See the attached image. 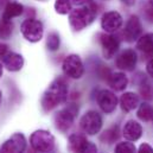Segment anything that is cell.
I'll use <instances>...</instances> for the list:
<instances>
[{
	"instance_id": "cell-17",
	"label": "cell",
	"mask_w": 153,
	"mask_h": 153,
	"mask_svg": "<svg viewBox=\"0 0 153 153\" xmlns=\"http://www.w3.org/2000/svg\"><path fill=\"white\" fill-rule=\"evenodd\" d=\"M121 109L125 112H131L139 105V97L134 93H125L120 99Z\"/></svg>"
},
{
	"instance_id": "cell-18",
	"label": "cell",
	"mask_w": 153,
	"mask_h": 153,
	"mask_svg": "<svg viewBox=\"0 0 153 153\" xmlns=\"http://www.w3.org/2000/svg\"><path fill=\"white\" fill-rule=\"evenodd\" d=\"M23 5L19 2H7V5L5 6L4 10V14H2V19L5 20H11L18 16H20L23 13Z\"/></svg>"
},
{
	"instance_id": "cell-22",
	"label": "cell",
	"mask_w": 153,
	"mask_h": 153,
	"mask_svg": "<svg viewBox=\"0 0 153 153\" xmlns=\"http://www.w3.org/2000/svg\"><path fill=\"white\" fill-rule=\"evenodd\" d=\"M13 31V24L11 20L0 19V38L7 39L12 35Z\"/></svg>"
},
{
	"instance_id": "cell-8",
	"label": "cell",
	"mask_w": 153,
	"mask_h": 153,
	"mask_svg": "<svg viewBox=\"0 0 153 153\" xmlns=\"http://www.w3.org/2000/svg\"><path fill=\"white\" fill-rule=\"evenodd\" d=\"M26 149V140L22 133L13 134L8 140L4 143L0 153H24Z\"/></svg>"
},
{
	"instance_id": "cell-35",
	"label": "cell",
	"mask_w": 153,
	"mask_h": 153,
	"mask_svg": "<svg viewBox=\"0 0 153 153\" xmlns=\"http://www.w3.org/2000/svg\"><path fill=\"white\" fill-rule=\"evenodd\" d=\"M0 103H1V91H0Z\"/></svg>"
},
{
	"instance_id": "cell-13",
	"label": "cell",
	"mask_w": 153,
	"mask_h": 153,
	"mask_svg": "<svg viewBox=\"0 0 153 153\" xmlns=\"http://www.w3.org/2000/svg\"><path fill=\"white\" fill-rule=\"evenodd\" d=\"M123 35L128 42H133L139 38V36L141 35V23L137 16H132L128 19Z\"/></svg>"
},
{
	"instance_id": "cell-27",
	"label": "cell",
	"mask_w": 153,
	"mask_h": 153,
	"mask_svg": "<svg viewBox=\"0 0 153 153\" xmlns=\"http://www.w3.org/2000/svg\"><path fill=\"white\" fill-rule=\"evenodd\" d=\"M144 13L149 22H153V0H149L144 6Z\"/></svg>"
},
{
	"instance_id": "cell-16",
	"label": "cell",
	"mask_w": 153,
	"mask_h": 153,
	"mask_svg": "<svg viewBox=\"0 0 153 153\" xmlns=\"http://www.w3.org/2000/svg\"><path fill=\"white\" fill-rule=\"evenodd\" d=\"M89 141L79 134H73L69 137V141H68V147L70 150V152L73 153H82L85 147L88 146Z\"/></svg>"
},
{
	"instance_id": "cell-32",
	"label": "cell",
	"mask_w": 153,
	"mask_h": 153,
	"mask_svg": "<svg viewBox=\"0 0 153 153\" xmlns=\"http://www.w3.org/2000/svg\"><path fill=\"white\" fill-rule=\"evenodd\" d=\"M75 4L77 5H84V4H88V2H90L91 0H73Z\"/></svg>"
},
{
	"instance_id": "cell-10",
	"label": "cell",
	"mask_w": 153,
	"mask_h": 153,
	"mask_svg": "<svg viewBox=\"0 0 153 153\" xmlns=\"http://www.w3.org/2000/svg\"><path fill=\"white\" fill-rule=\"evenodd\" d=\"M121 25H122V17L120 16L119 12H115V11L105 13L101 19V26L108 33L117 31L121 27Z\"/></svg>"
},
{
	"instance_id": "cell-24",
	"label": "cell",
	"mask_w": 153,
	"mask_h": 153,
	"mask_svg": "<svg viewBox=\"0 0 153 153\" xmlns=\"http://www.w3.org/2000/svg\"><path fill=\"white\" fill-rule=\"evenodd\" d=\"M55 10L59 14H67L71 10L70 0H56L55 1Z\"/></svg>"
},
{
	"instance_id": "cell-3",
	"label": "cell",
	"mask_w": 153,
	"mask_h": 153,
	"mask_svg": "<svg viewBox=\"0 0 153 153\" xmlns=\"http://www.w3.org/2000/svg\"><path fill=\"white\" fill-rule=\"evenodd\" d=\"M30 143H31L32 149L40 153L51 152L55 147L53 135L50 132L43 131V129H39V131H36L35 133H32L30 138Z\"/></svg>"
},
{
	"instance_id": "cell-11",
	"label": "cell",
	"mask_w": 153,
	"mask_h": 153,
	"mask_svg": "<svg viewBox=\"0 0 153 153\" xmlns=\"http://www.w3.org/2000/svg\"><path fill=\"white\" fill-rule=\"evenodd\" d=\"M97 103L105 113H113L117 106V99L109 90H101L97 95Z\"/></svg>"
},
{
	"instance_id": "cell-7",
	"label": "cell",
	"mask_w": 153,
	"mask_h": 153,
	"mask_svg": "<svg viewBox=\"0 0 153 153\" xmlns=\"http://www.w3.org/2000/svg\"><path fill=\"white\" fill-rule=\"evenodd\" d=\"M63 71L67 76L70 78H81L83 73H84V68H83V63L81 61V58L77 55H69L64 58L63 61Z\"/></svg>"
},
{
	"instance_id": "cell-9",
	"label": "cell",
	"mask_w": 153,
	"mask_h": 153,
	"mask_svg": "<svg viewBox=\"0 0 153 153\" xmlns=\"http://www.w3.org/2000/svg\"><path fill=\"white\" fill-rule=\"evenodd\" d=\"M137 59H138V57H137L135 51L128 49V50H125L123 52H121L117 56V58L115 61V64L121 70L132 71V70H134V68L137 65Z\"/></svg>"
},
{
	"instance_id": "cell-21",
	"label": "cell",
	"mask_w": 153,
	"mask_h": 153,
	"mask_svg": "<svg viewBox=\"0 0 153 153\" xmlns=\"http://www.w3.org/2000/svg\"><path fill=\"white\" fill-rule=\"evenodd\" d=\"M117 137H119V127H117V126H113V127L106 129V131L102 133V135H101L100 139H101L103 143L113 144L115 140L117 139Z\"/></svg>"
},
{
	"instance_id": "cell-5",
	"label": "cell",
	"mask_w": 153,
	"mask_h": 153,
	"mask_svg": "<svg viewBox=\"0 0 153 153\" xmlns=\"http://www.w3.org/2000/svg\"><path fill=\"white\" fill-rule=\"evenodd\" d=\"M81 128L89 135H94L100 132L102 127V117L97 112L89 111L82 116L81 121Z\"/></svg>"
},
{
	"instance_id": "cell-34",
	"label": "cell",
	"mask_w": 153,
	"mask_h": 153,
	"mask_svg": "<svg viewBox=\"0 0 153 153\" xmlns=\"http://www.w3.org/2000/svg\"><path fill=\"white\" fill-rule=\"evenodd\" d=\"M2 76V65H1V63H0V77Z\"/></svg>"
},
{
	"instance_id": "cell-19",
	"label": "cell",
	"mask_w": 153,
	"mask_h": 153,
	"mask_svg": "<svg viewBox=\"0 0 153 153\" xmlns=\"http://www.w3.org/2000/svg\"><path fill=\"white\" fill-rule=\"evenodd\" d=\"M108 83L109 85L114 89V90H123L127 87L128 79L125 76V74L122 73H115V74H111V76L108 78Z\"/></svg>"
},
{
	"instance_id": "cell-6",
	"label": "cell",
	"mask_w": 153,
	"mask_h": 153,
	"mask_svg": "<svg viewBox=\"0 0 153 153\" xmlns=\"http://www.w3.org/2000/svg\"><path fill=\"white\" fill-rule=\"evenodd\" d=\"M43 24L37 19H26L22 24V33L29 42L36 43L39 42L43 37Z\"/></svg>"
},
{
	"instance_id": "cell-23",
	"label": "cell",
	"mask_w": 153,
	"mask_h": 153,
	"mask_svg": "<svg viewBox=\"0 0 153 153\" xmlns=\"http://www.w3.org/2000/svg\"><path fill=\"white\" fill-rule=\"evenodd\" d=\"M138 116L143 121H151V120H153V108L149 103H143L139 107Z\"/></svg>"
},
{
	"instance_id": "cell-33",
	"label": "cell",
	"mask_w": 153,
	"mask_h": 153,
	"mask_svg": "<svg viewBox=\"0 0 153 153\" xmlns=\"http://www.w3.org/2000/svg\"><path fill=\"white\" fill-rule=\"evenodd\" d=\"M125 5H127V6H132V5H134V2H135V0H121Z\"/></svg>"
},
{
	"instance_id": "cell-29",
	"label": "cell",
	"mask_w": 153,
	"mask_h": 153,
	"mask_svg": "<svg viewBox=\"0 0 153 153\" xmlns=\"http://www.w3.org/2000/svg\"><path fill=\"white\" fill-rule=\"evenodd\" d=\"M96 152H97V147H96V145H94L93 143H89L88 146L85 147V150H84L82 153H96Z\"/></svg>"
},
{
	"instance_id": "cell-26",
	"label": "cell",
	"mask_w": 153,
	"mask_h": 153,
	"mask_svg": "<svg viewBox=\"0 0 153 153\" xmlns=\"http://www.w3.org/2000/svg\"><path fill=\"white\" fill-rule=\"evenodd\" d=\"M115 153H135V146L132 143H119L115 147Z\"/></svg>"
},
{
	"instance_id": "cell-2",
	"label": "cell",
	"mask_w": 153,
	"mask_h": 153,
	"mask_svg": "<svg viewBox=\"0 0 153 153\" xmlns=\"http://www.w3.org/2000/svg\"><path fill=\"white\" fill-rule=\"evenodd\" d=\"M96 14H97V11H96L95 5H89L82 8H76L69 16L70 26L75 31H81L85 26L93 23Z\"/></svg>"
},
{
	"instance_id": "cell-20",
	"label": "cell",
	"mask_w": 153,
	"mask_h": 153,
	"mask_svg": "<svg viewBox=\"0 0 153 153\" xmlns=\"http://www.w3.org/2000/svg\"><path fill=\"white\" fill-rule=\"evenodd\" d=\"M137 46L143 52H146V53L153 52V33H147L141 36L138 40Z\"/></svg>"
},
{
	"instance_id": "cell-12",
	"label": "cell",
	"mask_w": 153,
	"mask_h": 153,
	"mask_svg": "<svg viewBox=\"0 0 153 153\" xmlns=\"http://www.w3.org/2000/svg\"><path fill=\"white\" fill-rule=\"evenodd\" d=\"M100 42L102 45V51L103 55L107 59L112 58L116 53V51L119 50L120 43L116 37L112 36V35H101L100 36Z\"/></svg>"
},
{
	"instance_id": "cell-28",
	"label": "cell",
	"mask_w": 153,
	"mask_h": 153,
	"mask_svg": "<svg viewBox=\"0 0 153 153\" xmlns=\"http://www.w3.org/2000/svg\"><path fill=\"white\" fill-rule=\"evenodd\" d=\"M139 153H153V149L149 144H143L139 149Z\"/></svg>"
},
{
	"instance_id": "cell-15",
	"label": "cell",
	"mask_w": 153,
	"mask_h": 153,
	"mask_svg": "<svg viewBox=\"0 0 153 153\" xmlns=\"http://www.w3.org/2000/svg\"><path fill=\"white\" fill-rule=\"evenodd\" d=\"M123 137L129 140V141H135L138 140L141 134H143V128L140 126V123H138L137 121L134 120H129L125 123V127H123Z\"/></svg>"
},
{
	"instance_id": "cell-25",
	"label": "cell",
	"mask_w": 153,
	"mask_h": 153,
	"mask_svg": "<svg viewBox=\"0 0 153 153\" xmlns=\"http://www.w3.org/2000/svg\"><path fill=\"white\" fill-rule=\"evenodd\" d=\"M46 44H48V49H49V50H51V51H56V50L59 48V44H61L59 36H58L56 32H51V33L48 36Z\"/></svg>"
},
{
	"instance_id": "cell-31",
	"label": "cell",
	"mask_w": 153,
	"mask_h": 153,
	"mask_svg": "<svg viewBox=\"0 0 153 153\" xmlns=\"http://www.w3.org/2000/svg\"><path fill=\"white\" fill-rule=\"evenodd\" d=\"M147 73L150 74V76L153 77V59L150 61L149 64H147Z\"/></svg>"
},
{
	"instance_id": "cell-14",
	"label": "cell",
	"mask_w": 153,
	"mask_h": 153,
	"mask_svg": "<svg viewBox=\"0 0 153 153\" xmlns=\"http://www.w3.org/2000/svg\"><path fill=\"white\" fill-rule=\"evenodd\" d=\"M0 59H1L2 64L6 67V69L10 70V71H18L24 65V58L22 57V55L12 52V51H8Z\"/></svg>"
},
{
	"instance_id": "cell-1",
	"label": "cell",
	"mask_w": 153,
	"mask_h": 153,
	"mask_svg": "<svg viewBox=\"0 0 153 153\" xmlns=\"http://www.w3.org/2000/svg\"><path fill=\"white\" fill-rule=\"evenodd\" d=\"M67 97H68V87L65 81L63 78H56L45 90L42 99V107L46 112L52 111L58 105L65 102Z\"/></svg>"
},
{
	"instance_id": "cell-30",
	"label": "cell",
	"mask_w": 153,
	"mask_h": 153,
	"mask_svg": "<svg viewBox=\"0 0 153 153\" xmlns=\"http://www.w3.org/2000/svg\"><path fill=\"white\" fill-rule=\"evenodd\" d=\"M8 51H10V50H8V46H7L6 44L0 43V58H2Z\"/></svg>"
},
{
	"instance_id": "cell-4",
	"label": "cell",
	"mask_w": 153,
	"mask_h": 153,
	"mask_svg": "<svg viewBox=\"0 0 153 153\" xmlns=\"http://www.w3.org/2000/svg\"><path fill=\"white\" fill-rule=\"evenodd\" d=\"M77 112H78V108L75 105H70L69 107L59 111L55 116L56 128L63 133L68 132V129H70V127L74 123V119Z\"/></svg>"
}]
</instances>
